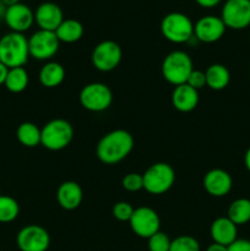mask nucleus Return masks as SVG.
Instances as JSON below:
<instances>
[{
  "instance_id": "1",
  "label": "nucleus",
  "mask_w": 250,
  "mask_h": 251,
  "mask_svg": "<svg viewBox=\"0 0 250 251\" xmlns=\"http://www.w3.org/2000/svg\"><path fill=\"white\" fill-rule=\"evenodd\" d=\"M134 137L127 130L115 129L100 137L96 154L102 163L112 166L124 161L134 149Z\"/></svg>"
},
{
  "instance_id": "2",
  "label": "nucleus",
  "mask_w": 250,
  "mask_h": 251,
  "mask_svg": "<svg viewBox=\"0 0 250 251\" xmlns=\"http://www.w3.org/2000/svg\"><path fill=\"white\" fill-rule=\"evenodd\" d=\"M28 59V38L24 33L10 31L0 38V61L6 68H22Z\"/></svg>"
},
{
  "instance_id": "3",
  "label": "nucleus",
  "mask_w": 250,
  "mask_h": 251,
  "mask_svg": "<svg viewBox=\"0 0 250 251\" xmlns=\"http://www.w3.org/2000/svg\"><path fill=\"white\" fill-rule=\"evenodd\" d=\"M193 70V59L184 50L171 51L164 56L163 61H162V76L167 82L173 85L174 87L186 83Z\"/></svg>"
},
{
  "instance_id": "4",
  "label": "nucleus",
  "mask_w": 250,
  "mask_h": 251,
  "mask_svg": "<svg viewBox=\"0 0 250 251\" xmlns=\"http://www.w3.org/2000/svg\"><path fill=\"white\" fill-rule=\"evenodd\" d=\"M74 127L68 120L56 118L41 129V145L49 151H61L73 141Z\"/></svg>"
},
{
  "instance_id": "5",
  "label": "nucleus",
  "mask_w": 250,
  "mask_h": 251,
  "mask_svg": "<svg viewBox=\"0 0 250 251\" xmlns=\"http://www.w3.org/2000/svg\"><path fill=\"white\" fill-rule=\"evenodd\" d=\"M161 33L168 42L184 44L194 38V22L183 12H169L161 21Z\"/></svg>"
},
{
  "instance_id": "6",
  "label": "nucleus",
  "mask_w": 250,
  "mask_h": 251,
  "mask_svg": "<svg viewBox=\"0 0 250 251\" xmlns=\"http://www.w3.org/2000/svg\"><path fill=\"white\" fill-rule=\"evenodd\" d=\"M144 190L151 195H162L172 189L175 181V172L171 164L157 162L151 164L142 174Z\"/></svg>"
},
{
  "instance_id": "7",
  "label": "nucleus",
  "mask_w": 250,
  "mask_h": 251,
  "mask_svg": "<svg viewBox=\"0 0 250 251\" xmlns=\"http://www.w3.org/2000/svg\"><path fill=\"white\" fill-rule=\"evenodd\" d=\"M78 100L83 109L92 113H100L112 105L113 92L105 83L91 82L81 88Z\"/></svg>"
},
{
  "instance_id": "8",
  "label": "nucleus",
  "mask_w": 250,
  "mask_h": 251,
  "mask_svg": "<svg viewBox=\"0 0 250 251\" xmlns=\"http://www.w3.org/2000/svg\"><path fill=\"white\" fill-rule=\"evenodd\" d=\"M123 58L122 47L112 39L100 42L93 48L91 61L96 70L100 73H110L119 66Z\"/></svg>"
},
{
  "instance_id": "9",
  "label": "nucleus",
  "mask_w": 250,
  "mask_h": 251,
  "mask_svg": "<svg viewBox=\"0 0 250 251\" xmlns=\"http://www.w3.org/2000/svg\"><path fill=\"white\" fill-rule=\"evenodd\" d=\"M60 42L55 32L38 29L28 38L29 58L39 61H49L59 50Z\"/></svg>"
},
{
  "instance_id": "10",
  "label": "nucleus",
  "mask_w": 250,
  "mask_h": 251,
  "mask_svg": "<svg viewBox=\"0 0 250 251\" xmlns=\"http://www.w3.org/2000/svg\"><path fill=\"white\" fill-rule=\"evenodd\" d=\"M220 17L227 28L245 29L250 26V0H225Z\"/></svg>"
},
{
  "instance_id": "11",
  "label": "nucleus",
  "mask_w": 250,
  "mask_h": 251,
  "mask_svg": "<svg viewBox=\"0 0 250 251\" xmlns=\"http://www.w3.org/2000/svg\"><path fill=\"white\" fill-rule=\"evenodd\" d=\"M129 225L137 237L142 239H149L154 233L159 232L161 218L153 208L149 206H140L134 210Z\"/></svg>"
},
{
  "instance_id": "12",
  "label": "nucleus",
  "mask_w": 250,
  "mask_h": 251,
  "mask_svg": "<svg viewBox=\"0 0 250 251\" xmlns=\"http://www.w3.org/2000/svg\"><path fill=\"white\" fill-rule=\"evenodd\" d=\"M16 244L20 251H48L50 235L42 226H25L17 233Z\"/></svg>"
},
{
  "instance_id": "13",
  "label": "nucleus",
  "mask_w": 250,
  "mask_h": 251,
  "mask_svg": "<svg viewBox=\"0 0 250 251\" xmlns=\"http://www.w3.org/2000/svg\"><path fill=\"white\" fill-rule=\"evenodd\" d=\"M225 29L227 27L220 16L205 15L194 24V38L201 43H215L225 36Z\"/></svg>"
},
{
  "instance_id": "14",
  "label": "nucleus",
  "mask_w": 250,
  "mask_h": 251,
  "mask_svg": "<svg viewBox=\"0 0 250 251\" xmlns=\"http://www.w3.org/2000/svg\"><path fill=\"white\" fill-rule=\"evenodd\" d=\"M4 21L11 32L25 33L34 24V11L24 2L6 7Z\"/></svg>"
},
{
  "instance_id": "15",
  "label": "nucleus",
  "mask_w": 250,
  "mask_h": 251,
  "mask_svg": "<svg viewBox=\"0 0 250 251\" xmlns=\"http://www.w3.org/2000/svg\"><path fill=\"white\" fill-rule=\"evenodd\" d=\"M206 193L213 198H225L233 188V179L227 171L213 168L205 174L202 180Z\"/></svg>"
},
{
  "instance_id": "16",
  "label": "nucleus",
  "mask_w": 250,
  "mask_h": 251,
  "mask_svg": "<svg viewBox=\"0 0 250 251\" xmlns=\"http://www.w3.org/2000/svg\"><path fill=\"white\" fill-rule=\"evenodd\" d=\"M64 21L61 7L53 1H44L34 10V24L39 29L55 32Z\"/></svg>"
},
{
  "instance_id": "17",
  "label": "nucleus",
  "mask_w": 250,
  "mask_h": 251,
  "mask_svg": "<svg viewBox=\"0 0 250 251\" xmlns=\"http://www.w3.org/2000/svg\"><path fill=\"white\" fill-rule=\"evenodd\" d=\"M83 200L82 188L78 183L66 180L56 189V201L59 206L66 211H74L80 207Z\"/></svg>"
},
{
  "instance_id": "18",
  "label": "nucleus",
  "mask_w": 250,
  "mask_h": 251,
  "mask_svg": "<svg viewBox=\"0 0 250 251\" xmlns=\"http://www.w3.org/2000/svg\"><path fill=\"white\" fill-rule=\"evenodd\" d=\"M210 235L213 243L229 247L238 239V226H235L227 216L218 217L211 223Z\"/></svg>"
},
{
  "instance_id": "19",
  "label": "nucleus",
  "mask_w": 250,
  "mask_h": 251,
  "mask_svg": "<svg viewBox=\"0 0 250 251\" xmlns=\"http://www.w3.org/2000/svg\"><path fill=\"white\" fill-rule=\"evenodd\" d=\"M172 104L180 113L193 112L199 104V91L188 83L175 86L172 92Z\"/></svg>"
},
{
  "instance_id": "20",
  "label": "nucleus",
  "mask_w": 250,
  "mask_h": 251,
  "mask_svg": "<svg viewBox=\"0 0 250 251\" xmlns=\"http://www.w3.org/2000/svg\"><path fill=\"white\" fill-rule=\"evenodd\" d=\"M65 69L58 61L49 60L44 63L39 70V82L46 88H55L60 86L65 80Z\"/></svg>"
},
{
  "instance_id": "21",
  "label": "nucleus",
  "mask_w": 250,
  "mask_h": 251,
  "mask_svg": "<svg viewBox=\"0 0 250 251\" xmlns=\"http://www.w3.org/2000/svg\"><path fill=\"white\" fill-rule=\"evenodd\" d=\"M205 76L206 86L213 91L225 90L230 82V73L223 64H211L205 70Z\"/></svg>"
},
{
  "instance_id": "22",
  "label": "nucleus",
  "mask_w": 250,
  "mask_h": 251,
  "mask_svg": "<svg viewBox=\"0 0 250 251\" xmlns=\"http://www.w3.org/2000/svg\"><path fill=\"white\" fill-rule=\"evenodd\" d=\"M83 33H85L83 25L76 19H64V21L55 31L59 42L66 44L78 42L83 37Z\"/></svg>"
},
{
  "instance_id": "23",
  "label": "nucleus",
  "mask_w": 250,
  "mask_h": 251,
  "mask_svg": "<svg viewBox=\"0 0 250 251\" xmlns=\"http://www.w3.org/2000/svg\"><path fill=\"white\" fill-rule=\"evenodd\" d=\"M16 139L22 146L33 149V147L41 145V129L34 123H21L17 126Z\"/></svg>"
},
{
  "instance_id": "24",
  "label": "nucleus",
  "mask_w": 250,
  "mask_h": 251,
  "mask_svg": "<svg viewBox=\"0 0 250 251\" xmlns=\"http://www.w3.org/2000/svg\"><path fill=\"white\" fill-rule=\"evenodd\" d=\"M227 217L235 226H243L250 222V200L239 198L232 201L227 210Z\"/></svg>"
},
{
  "instance_id": "25",
  "label": "nucleus",
  "mask_w": 250,
  "mask_h": 251,
  "mask_svg": "<svg viewBox=\"0 0 250 251\" xmlns=\"http://www.w3.org/2000/svg\"><path fill=\"white\" fill-rule=\"evenodd\" d=\"M29 82V75L26 69L12 68L7 71L4 86L11 93H21L27 88Z\"/></svg>"
},
{
  "instance_id": "26",
  "label": "nucleus",
  "mask_w": 250,
  "mask_h": 251,
  "mask_svg": "<svg viewBox=\"0 0 250 251\" xmlns=\"http://www.w3.org/2000/svg\"><path fill=\"white\" fill-rule=\"evenodd\" d=\"M19 215V202L9 195H0V223L14 222Z\"/></svg>"
},
{
  "instance_id": "27",
  "label": "nucleus",
  "mask_w": 250,
  "mask_h": 251,
  "mask_svg": "<svg viewBox=\"0 0 250 251\" xmlns=\"http://www.w3.org/2000/svg\"><path fill=\"white\" fill-rule=\"evenodd\" d=\"M169 251H200V244L191 235H179L172 240Z\"/></svg>"
},
{
  "instance_id": "28",
  "label": "nucleus",
  "mask_w": 250,
  "mask_h": 251,
  "mask_svg": "<svg viewBox=\"0 0 250 251\" xmlns=\"http://www.w3.org/2000/svg\"><path fill=\"white\" fill-rule=\"evenodd\" d=\"M172 239L164 232L154 233L147 239V247L150 251H169Z\"/></svg>"
},
{
  "instance_id": "29",
  "label": "nucleus",
  "mask_w": 250,
  "mask_h": 251,
  "mask_svg": "<svg viewBox=\"0 0 250 251\" xmlns=\"http://www.w3.org/2000/svg\"><path fill=\"white\" fill-rule=\"evenodd\" d=\"M135 208L127 201H118L113 205L112 215L119 222H129Z\"/></svg>"
},
{
  "instance_id": "30",
  "label": "nucleus",
  "mask_w": 250,
  "mask_h": 251,
  "mask_svg": "<svg viewBox=\"0 0 250 251\" xmlns=\"http://www.w3.org/2000/svg\"><path fill=\"white\" fill-rule=\"evenodd\" d=\"M122 186L129 193H137L144 189V178L140 173H127L122 179Z\"/></svg>"
},
{
  "instance_id": "31",
  "label": "nucleus",
  "mask_w": 250,
  "mask_h": 251,
  "mask_svg": "<svg viewBox=\"0 0 250 251\" xmlns=\"http://www.w3.org/2000/svg\"><path fill=\"white\" fill-rule=\"evenodd\" d=\"M190 87L195 88L196 91L201 90L206 86V76H205V71L198 70V69H194L191 71L190 76L188 77V81H186Z\"/></svg>"
},
{
  "instance_id": "32",
  "label": "nucleus",
  "mask_w": 250,
  "mask_h": 251,
  "mask_svg": "<svg viewBox=\"0 0 250 251\" xmlns=\"http://www.w3.org/2000/svg\"><path fill=\"white\" fill-rule=\"evenodd\" d=\"M227 251H250V240L237 239L228 247Z\"/></svg>"
},
{
  "instance_id": "33",
  "label": "nucleus",
  "mask_w": 250,
  "mask_h": 251,
  "mask_svg": "<svg viewBox=\"0 0 250 251\" xmlns=\"http://www.w3.org/2000/svg\"><path fill=\"white\" fill-rule=\"evenodd\" d=\"M221 1L222 0H195L196 4L203 9H212V7L217 6Z\"/></svg>"
},
{
  "instance_id": "34",
  "label": "nucleus",
  "mask_w": 250,
  "mask_h": 251,
  "mask_svg": "<svg viewBox=\"0 0 250 251\" xmlns=\"http://www.w3.org/2000/svg\"><path fill=\"white\" fill-rule=\"evenodd\" d=\"M7 71H9V68H6V66L0 61V86H2L5 83V78H6Z\"/></svg>"
},
{
  "instance_id": "35",
  "label": "nucleus",
  "mask_w": 250,
  "mask_h": 251,
  "mask_svg": "<svg viewBox=\"0 0 250 251\" xmlns=\"http://www.w3.org/2000/svg\"><path fill=\"white\" fill-rule=\"evenodd\" d=\"M227 250H228V247L217 244V243H212V244L208 245L207 249H206V251H227Z\"/></svg>"
},
{
  "instance_id": "36",
  "label": "nucleus",
  "mask_w": 250,
  "mask_h": 251,
  "mask_svg": "<svg viewBox=\"0 0 250 251\" xmlns=\"http://www.w3.org/2000/svg\"><path fill=\"white\" fill-rule=\"evenodd\" d=\"M244 166L247 168V171L250 173V147L245 151L244 154Z\"/></svg>"
},
{
  "instance_id": "37",
  "label": "nucleus",
  "mask_w": 250,
  "mask_h": 251,
  "mask_svg": "<svg viewBox=\"0 0 250 251\" xmlns=\"http://www.w3.org/2000/svg\"><path fill=\"white\" fill-rule=\"evenodd\" d=\"M2 4L5 5V7H10V6H14V5L19 4V2H21L20 0H1Z\"/></svg>"
},
{
  "instance_id": "38",
  "label": "nucleus",
  "mask_w": 250,
  "mask_h": 251,
  "mask_svg": "<svg viewBox=\"0 0 250 251\" xmlns=\"http://www.w3.org/2000/svg\"><path fill=\"white\" fill-rule=\"evenodd\" d=\"M5 11H6V7H5V5L2 4V1L0 0V20H4Z\"/></svg>"
}]
</instances>
